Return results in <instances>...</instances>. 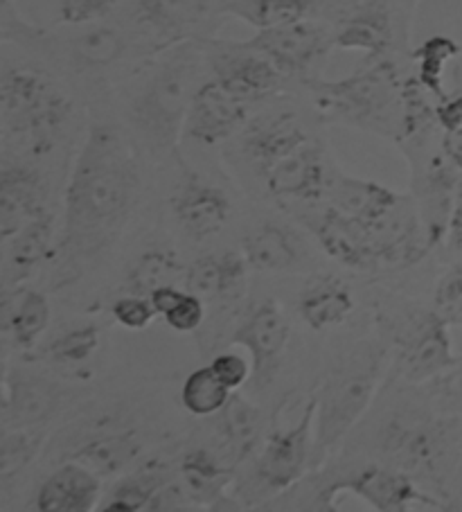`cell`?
<instances>
[{
    "label": "cell",
    "instance_id": "45",
    "mask_svg": "<svg viewBox=\"0 0 462 512\" xmlns=\"http://www.w3.org/2000/svg\"><path fill=\"white\" fill-rule=\"evenodd\" d=\"M435 118H438V127L442 131L456 129L462 125V93L447 95L435 104Z\"/></svg>",
    "mask_w": 462,
    "mask_h": 512
},
{
    "label": "cell",
    "instance_id": "8",
    "mask_svg": "<svg viewBox=\"0 0 462 512\" xmlns=\"http://www.w3.org/2000/svg\"><path fill=\"white\" fill-rule=\"evenodd\" d=\"M377 452L386 465L411 474L413 479L440 481L451 454L449 425L417 413H399L381 429Z\"/></svg>",
    "mask_w": 462,
    "mask_h": 512
},
{
    "label": "cell",
    "instance_id": "13",
    "mask_svg": "<svg viewBox=\"0 0 462 512\" xmlns=\"http://www.w3.org/2000/svg\"><path fill=\"white\" fill-rule=\"evenodd\" d=\"M246 46L269 59L284 77L307 79V75L330 55L334 39L332 28L314 19H305L282 25V28L257 30L255 37L246 41Z\"/></svg>",
    "mask_w": 462,
    "mask_h": 512
},
{
    "label": "cell",
    "instance_id": "21",
    "mask_svg": "<svg viewBox=\"0 0 462 512\" xmlns=\"http://www.w3.org/2000/svg\"><path fill=\"white\" fill-rule=\"evenodd\" d=\"M323 147L309 140L296 152L284 156L262 176L264 188L275 201L318 203L327 197L330 188Z\"/></svg>",
    "mask_w": 462,
    "mask_h": 512
},
{
    "label": "cell",
    "instance_id": "22",
    "mask_svg": "<svg viewBox=\"0 0 462 512\" xmlns=\"http://www.w3.org/2000/svg\"><path fill=\"white\" fill-rule=\"evenodd\" d=\"M172 213L181 231L194 242H206L224 231L233 215V206L224 190L199 179L185 167V179L172 197Z\"/></svg>",
    "mask_w": 462,
    "mask_h": 512
},
{
    "label": "cell",
    "instance_id": "2",
    "mask_svg": "<svg viewBox=\"0 0 462 512\" xmlns=\"http://www.w3.org/2000/svg\"><path fill=\"white\" fill-rule=\"evenodd\" d=\"M203 68L208 64L201 41H185L163 50L131 91L124 113L149 154H176L194 95L206 82Z\"/></svg>",
    "mask_w": 462,
    "mask_h": 512
},
{
    "label": "cell",
    "instance_id": "35",
    "mask_svg": "<svg viewBox=\"0 0 462 512\" xmlns=\"http://www.w3.org/2000/svg\"><path fill=\"white\" fill-rule=\"evenodd\" d=\"M46 438V427L3 429V436H0V481L3 485H10L14 476H19L37 458Z\"/></svg>",
    "mask_w": 462,
    "mask_h": 512
},
{
    "label": "cell",
    "instance_id": "40",
    "mask_svg": "<svg viewBox=\"0 0 462 512\" xmlns=\"http://www.w3.org/2000/svg\"><path fill=\"white\" fill-rule=\"evenodd\" d=\"M433 310L449 323L462 319V264L451 267L438 280L433 294Z\"/></svg>",
    "mask_w": 462,
    "mask_h": 512
},
{
    "label": "cell",
    "instance_id": "19",
    "mask_svg": "<svg viewBox=\"0 0 462 512\" xmlns=\"http://www.w3.org/2000/svg\"><path fill=\"white\" fill-rule=\"evenodd\" d=\"M248 102L239 100L217 79H206L194 95L185 120L183 138L199 145L215 147L237 136L248 125Z\"/></svg>",
    "mask_w": 462,
    "mask_h": 512
},
{
    "label": "cell",
    "instance_id": "48",
    "mask_svg": "<svg viewBox=\"0 0 462 512\" xmlns=\"http://www.w3.org/2000/svg\"><path fill=\"white\" fill-rule=\"evenodd\" d=\"M444 400H447L449 409L462 413V370L444 379Z\"/></svg>",
    "mask_w": 462,
    "mask_h": 512
},
{
    "label": "cell",
    "instance_id": "24",
    "mask_svg": "<svg viewBox=\"0 0 462 512\" xmlns=\"http://www.w3.org/2000/svg\"><path fill=\"white\" fill-rule=\"evenodd\" d=\"M57 215L46 210L25 224L10 242L0 244L3 249V291L23 287L43 262L55 258L57 242Z\"/></svg>",
    "mask_w": 462,
    "mask_h": 512
},
{
    "label": "cell",
    "instance_id": "28",
    "mask_svg": "<svg viewBox=\"0 0 462 512\" xmlns=\"http://www.w3.org/2000/svg\"><path fill=\"white\" fill-rule=\"evenodd\" d=\"M221 447H224L226 463L239 467L255 456L264 443V416L255 404L237 391L230 395L228 404L217 413Z\"/></svg>",
    "mask_w": 462,
    "mask_h": 512
},
{
    "label": "cell",
    "instance_id": "15",
    "mask_svg": "<svg viewBox=\"0 0 462 512\" xmlns=\"http://www.w3.org/2000/svg\"><path fill=\"white\" fill-rule=\"evenodd\" d=\"M413 163V197L420 210V219L426 233L429 246H438L442 240H447L449 222L453 213V199L462 176L447 156L442 147L438 154L429 158H411Z\"/></svg>",
    "mask_w": 462,
    "mask_h": 512
},
{
    "label": "cell",
    "instance_id": "11",
    "mask_svg": "<svg viewBox=\"0 0 462 512\" xmlns=\"http://www.w3.org/2000/svg\"><path fill=\"white\" fill-rule=\"evenodd\" d=\"M212 79L248 104L269 100L280 93L284 75L246 41H201Z\"/></svg>",
    "mask_w": 462,
    "mask_h": 512
},
{
    "label": "cell",
    "instance_id": "38",
    "mask_svg": "<svg viewBox=\"0 0 462 512\" xmlns=\"http://www.w3.org/2000/svg\"><path fill=\"white\" fill-rule=\"evenodd\" d=\"M248 273L251 264L242 251H226L219 255V300L226 305H235L248 294Z\"/></svg>",
    "mask_w": 462,
    "mask_h": 512
},
{
    "label": "cell",
    "instance_id": "18",
    "mask_svg": "<svg viewBox=\"0 0 462 512\" xmlns=\"http://www.w3.org/2000/svg\"><path fill=\"white\" fill-rule=\"evenodd\" d=\"M70 395L68 388L59 382H52L41 375L12 373L5 366L3 375V409H0V422L3 429L21 427H48Z\"/></svg>",
    "mask_w": 462,
    "mask_h": 512
},
{
    "label": "cell",
    "instance_id": "46",
    "mask_svg": "<svg viewBox=\"0 0 462 512\" xmlns=\"http://www.w3.org/2000/svg\"><path fill=\"white\" fill-rule=\"evenodd\" d=\"M447 244L453 251H462V179L458 183L456 199H453V213H451V222H449Z\"/></svg>",
    "mask_w": 462,
    "mask_h": 512
},
{
    "label": "cell",
    "instance_id": "41",
    "mask_svg": "<svg viewBox=\"0 0 462 512\" xmlns=\"http://www.w3.org/2000/svg\"><path fill=\"white\" fill-rule=\"evenodd\" d=\"M185 289L203 300L219 296V258L217 255H201L188 264L185 273Z\"/></svg>",
    "mask_w": 462,
    "mask_h": 512
},
{
    "label": "cell",
    "instance_id": "23",
    "mask_svg": "<svg viewBox=\"0 0 462 512\" xmlns=\"http://www.w3.org/2000/svg\"><path fill=\"white\" fill-rule=\"evenodd\" d=\"M145 445L136 429L106 425L95 427L68 449L66 461H77L97 476H118L140 461Z\"/></svg>",
    "mask_w": 462,
    "mask_h": 512
},
{
    "label": "cell",
    "instance_id": "6",
    "mask_svg": "<svg viewBox=\"0 0 462 512\" xmlns=\"http://www.w3.org/2000/svg\"><path fill=\"white\" fill-rule=\"evenodd\" d=\"M309 490V497H302V510H321L336 512V497L341 492H350L368 503L377 512H408L415 508L424 510H453L456 506L444 503V499L426 494L411 474L395 470L390 465H366L357 472L348 474H318L312 470V476L300 481Z\"/></svg>",
    "mask_w": 462,
    "mask_h": 512
},
{
    "label": "cell",
    "instance_id": "36",
    "mask_svg": "<svg viewBox=\"0 0 462 512\" xmlns=\"http://www.w3.org/2000/svg\"><path fill=\"white\" fill-rule=\"evenodd\" d=\"M460 52V43L453 41L451 37H444V34L426 39L422 46L413 52V59L417 61V82H420L435 100H442V97L449 95L444 91L442 84L444 66H447L451 59H456Z\"/></svg>",
    "mask_w": 462,
    "mask_h": 512
},
{
    "label": "cell",
    "instance_id": "42",
    "mask_svg": "<svg viewBox=\"0 0 462 512\" xmlns=\"http://www.w3.org/2000/svg\"><path fill=\"white\" fill-rule=\"evenodd\" d=\"M118 0H57L59 23L64 25H86L97 23L109 16Z\"/></svg>",
    "mask_w": 462,
    "mask_h": 512
},
{
    "label": "cell",
    "instance_id": "39",
    "mask_svg": "<svg viewBox=\"0 0 462 512\" xmlns=\"http://www.w3.org/2000/svg\"><path fill=\"white\" fill-rule=\"evenodd\" d=\"M111 316L115 323L122 325V328L138 332V330L149 328L151 321L158 316V312L149 296L127 294V296L115 300V303L111 305Z\"/></svg>",
    "mask_w": 462,
    "mask_h": 512
},
{
    "label": "cell",
    "instance_id": "5",
    "mask_svg": "<svg viewBox=\"0 0 462 512\" xmlns=\"http://www.w3.org/2000/svg\"><path fill=\"white\" fill-rule=\"evenodd\" d=\"M75 104L55 79L37 68L5 64L0 75V122L32 158L48 156L64 138Z\"/></svg>",
    "mask_w": 462,
    "mask_h": 512
},
{
    "label": "cell",
    "instance_id": "34",
    "mask_svg": "<svg viewBox=\"0 0 462 512\" xmlns=\"http://www.w3.org/2000/svg\"><path fill=\"white\" fill-rule=\"evenodd\" d=\"M233 391L221 382L210 366H201L185 377L181 386L183 409L194 418H210L228 404Z\"/></svg>",
    "mask_w": 462,
    "mask_h": 512
},
{
    "label": "cell",
    "instance_id": "26",
    "mask_svg": "<svg viewBox=\"0 0 462 512\" xmlns=\"http://www.w3.org/2000/svg\"><path fill=\"white\" fill-rule=\"evenodd\" d=\"M237 467L221 461L210 449H192L181 458L179 479L199 503L201 510H244L235 497H228V485Z\"/></svg>",
    "mask_w": 462,
    "mask_h": 512
},
{
    "label": "cell",
    "instance_id": "17",
    "mask_svg": "<svg viewBox=\"0 0 462 512\" xmlns=\"http://www.w3.org/2000/svg\"><path fill=\"white\" fill-rule=\"evenodd\" d=\"M334 48L386 57L395 46V19L386 0H352L332 10Z\"/></svg>",
    "mask_w": 462,
    "mask_h": 512
},
{
    "label": "cell",
    "instance_id": "14",
    "mask_svg": "<svg viewBox=\"0 0 462 512\" xmlns=\"http://www.w3.org/2000/svg\"><path fill=\"white\" fill-rule=\"evenodd\" d=\"M289 321L275 298L257 300L248 307L242 321L230 337L233 346H242L251 355L255 388L269 386L282 366L289 346Z\"/></svg>",
    "mask_w": 462,
    "mask_h": 512
},
{
    "label": "cell",
    "instance_id": "50",
    "mask_svg": "<svg viewBox=\"0 0 462 512\" xmlns=\"http://www.w3.org/2000/svg\"><path fill=\"white\" fill-rule=\"evenodd\" d=\"M10 3H12V0H10Z\"/></svg>",
    "mask_w": 462,
    "mask_h": 512
},
{
    "label": "cell",
    "instance_id": "1",
    "mask_svg": "<svg viewBox=\"0 0 462 512\" xmlns=\"http://www.w3.org/2000/svg\"><path fill=\"white\" fill-rule=\"evenodd\" d=\"M140 167L120 127L97 122L79 147L64 194L55 258L77 278L120 240L140 197Z\"/></svg>",
    "mask_w": 462,
    "mask_h": 512
},
{
    "label": "cell",
    "instance_id": "7",
    "mask_svg": "<svg viewBox=\"0 0 462 512\" xmlns=\"http://www.w3.org/2000/svg\"><path fill=\"white\" fill-rule=\"evenodd\" d=\"M314 418H316V395L302 411V416L293 427H273L271 434L257 452L251 470V485H244L242 492L248 494V508L255 501L278 499L280 494L293 488L298 481L312 472V452H314Z\"/></svg>",
    "mask_w": 462,
    "mask_h": 512
},
{
    "label": "cell",
    "instance_id": "12",
    "mask_svg": "<svg viewBox=\"0 0 462 512\" xmlns=\"http://www.w3.org/2000/svg\"><path fill=\"white\" fill-rule=\"evenodd\" d=\"M298 219L309 228L323 251L343 267L354 271L386 269L381 237L359 219L341 213L330 203L321 210H307Z\"/></svg>",
    "mask_w": 462,
    "mask_h": 512
},
{
    "label": "cell",
    "instance_id": "31",
    "mask_svg": "<svg viewBox=\"0 0 462 512\" xmlns=\"http://www.w3.org/2000/svg\"><path fill=\"white\" fill-rule=\"evenodd\" d=\"M185 264L179 253L165 246L142 251L136 260L129 264L124 273V291L136 296H151L163 287H185Z\"/></svg>",
    "mask_w": 462,
    "mask_h": 512
},
{
    "label": "cell",
    "instance_id": "9",
    "mask_svg": "<svg viewBox=\"0 0 462 512\" xmlns=\"http://www.w3.org/2000/svg\"><path fill=\"white\" fill-rule=\"evenodd\" d=\"M230 0H129L133 23L154 39V52L185 41L215 39Z\"/></svg>",
    "mask_w": 462,
    "mask_h": 512
},
{
    "label": "cell",
    "instance_id": "27",
    "mask_svg": "<svg viewBox=\"0 0 462 512\" xmlns=\"http://www.w3.org/2000/svg\"><path fill=\"white\" fill-rule=\"evenodd\" d=\"M354 312L350 287L336 276H318L307 282L298 296V314L302 323L314 332L339 328Z\"/></svg>",
    "mask_w": 462,
    "mask_h": 512
},
{
    "label": "cell",
    "instance_id": "47",
    "mask_svg": "<svg viewBox=\"0 0 462 512\" xmlns=\"http://www.w3.org/2000/svg\"><path fill=\"white\" fill-rule=\"evenodd\" d=\"M442 152L453 165L458 167V170H462V125L456 127V129L444 131Z\"/></svg>",
    "mask_w": 462,
    "mask_h": 512
},
{
    "label": "cell",
    "instance_id": "3",
    "mask_svg": "<svg viewBox=\"0 0 462 512\" xmlns=\"http://www.w3.org/2000/svg\"><path fill=\"white\" fill-rule=\"evenodd\" d=\"M388 348L363 341L348 352L316 388L312 470H321L368 411L386 373Z\"/></svg>",
    "mask_w": 462,
    "mask_h": 512
},
{
    "label": "cell",
    "instance_id": "30",
    "mask_svg": "<svg viewBox=\"0 0 462 512\" xmlns=\"http://www.w3.org/2000/svg\"><path fill=\"white\" fill-rule=\"evenodd\" d=\"M242 253L253 271L287 273L302 262V244L291 228L282 224H260L244 235Z\"/></svg>",
    "mask_w": 462,
    "mask_h": 512
},
{
    "label": "cell",
    "instance_id": "16",
    "mask_svg": "<svg viewBox=\"0 0 462 512\" xmlns=\"http://www.w3.org/2000/svg\"><path fill=\"white\" fill-rule=\"evenodd\" d=\"M46 210H50L46 176L28 161L5 154L0 163V244L10 242Z\"/></svg>",
    "mask_w": 462,
    "mask_h": 512
},
{
    "label": "cell",
    "instance_id": "20",
    "mask_svg": "<svg viewBox=\"0 0 462 512\" xmlns=\"http://www.w3.org/2000/svg\"><path fill=\"white\" fill-rule=\"evenodd\" d=\"M237 136L239 152L253 165L260 179L284 156L312 140L296 113L291 111H273L248 120V125Z\"/></svg>",
    "mask_w": 462,
    "mask_h": 512
},
{
    "label": "cell",
    "instance_id": "43",
    "mask_svg": "<svg viewBox=\"0 0 462 512\" xmlns=\"http://www.w3.org/2000/svg\"><path fill=\"white\" fill-rule=\"evenodd\" d=\"M163 319L176 332H183V334L197 332L201 328L203 319H206V300L185 289L183 298L174 305L172 312H167L163 316Z\"/></svg>",
    "mask_w": 462,
    "mask_h": 512
},
{
    "label": "cell",
    "instance_id": "32",
    "mask_svg": "<svg viewBox=\"0 0 462 512\" xmlns=\"http://www.w3.org/2000/svg\"><path fill=\"white\" fill-rule=\"evenodd\" d=\"M174 479L170 463L165 461H145L138 470L124 476L113 485L106 503H102V512H142L149 510L151 499L156 492Z\"/></svg>",
    "mask_w": 462,
    "mask_h": 512
},
{
    "label": "cell",
    "instance_id": "49",
    "mask_svg": "<svg viewBox=\"0 0 462 512\" xmlns=\"http://www.w3.org/2000/svg\"><path fill=\"white\" fill-rule=\"evenodd\" d=\"M406 5H408V10H413V7L417 5V0H406Z\"/></svg>",
    "mask_w": 462,
    "mask_h": 512
},
{
    "label": "cell",
    "instance_id": "4",
    "mask_svg": "<svg viewBox=\"0 0 462 512\" xmlns=\"http://www.w3.org/2000/svg\"><path fill=\"white\" fill-rule=\"evenodd\" d=\"M402 84L395 61L388 57L368 59L359 70L343 79L307 77L316 111L327 122L375 131L397 140L402 129Z\"/></svg>",
    "mask_w": 462,
    "mask_h": 512
},
{
    "label": "cell",
    "instance_id": "29",
    "mask_svg": "<svg viewBox=\"0 0 462 512\" xmlns=\"http://www.w3.org/2000/svg\"><path fill=\"white\" fill-rule=\"evenodd\" d=\"M3 332L19 350H32L50 325V300L39 289L3 291Z\"/></svg>",
    "mask_w": 462,
    "mask_h": 512
},
{
    "label": "cell",
    "instance_id": "10",
    "mask_svg": "<svg viewBox=\"0 0 462 512\" xmlns=\"http://www.w3.org/2000/svg\"><path fill=\"white\" fill-rule=\"evenodd\" d=\"M395 346L399 373L408 384H426L458 366L449 321L435 310L408 314L404 328L395 334Z\"/></svg>",
    "mask_w": 462,
    "mask_h": 512
},
{
    "label": "cell",
    "instance_id": "44",
    "mask_svg": "<svg viewBox=\"0 0 462 512\" xmlns=\"http://www.w3.org/2000/svg\"><path fill=\"white\" fill-rule=\"evenodd\" d=\"M210 368L215 370V375L230 388V391H239V388L246 382H251L253 377L251 359H246L233 350L217 355L210 361Z\"/></svg>",
    "mask_w": 462,
    "mask_h": 512
},
{
    "label": "cell",
    "instance_id": "37",
    "mask_svg": "<svg viewBox=\"0 0 462 512\" xmlns=\"http://www.w3.org/2000/svg\"><path fill=\"white\" fill-rule=\"evenodd\" d=\"M100 348V330L97 325H77L61 332L57 339H52L46 348L39 352L37 359L48 361L52 366L75 368L95 357Z\"/></svg>",
    "mask_w": 462,
    "mask_h": 512
},
{
    "label": "cell",
    "instance_id": "33",
    "mask_svg": "<svg viewBox=\"0 0 462 512\" xmlns=\"http://www.w3.org/2000/svg\"><path fill=\"white\" fill-rule=\"evenodd\" d=\"M325 0H230L228 16L255 30L282 28L321 14Z\"/></svg>",
    "mask_w": 462,
    "mask_h": 512
},
{
    "label": "cell",
    "instance_id": "25",
    "mask_svg": "<svg viewBox=\"0 0 462 512\" xmlns=\"http://www.w3.org/2000/svg\"><path fill=\"white\" fill-rule=\"evenodd\" d=\"M102 476L77 461H64L41 483L34 499L39 512H91L100 506Z\"/></svg>",
    "mask_w": 462,
    "mask_h": 512
}]
</instances>
